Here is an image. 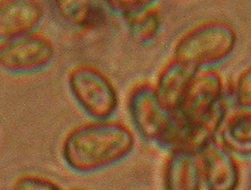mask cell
Here are the masks:
<instances>
[{"label": "cell", "instance_id": "6da1fadb", "mask_svg": "<svg viewBox=\"0 0 251 190\" xmlns=\"http://www.w3.org/2000/svg\"><path fill=\"white\" fill-rule=\"evenodd\" d=\"M135 144L133 132L121 121L93 120L74 128L65 137L62 157L80 175L105 170L127 158Z\"/></svg>", "mask_w": 251, "mask_h": 190}, {"label": "cell", "instance_id": "7a4b0ae2", "mask_svg": "<svg viewBox=\"0 0 251 190\" xmlns=\"http://www.w3.org/2000/svg\"><path fill=\"white\" fill-rule=\"evenodd\" d=\"M236 44V31L229 23L211 20L184 34L175 46L173 58L195 70L209 69L229 57Z\"/></svg>", "mask_w": 251, "mask_h": 190}, {"label": "cell", "instance_id": "3957f363", "mask_svg": "<svg viewBox=\"0 0 251 190\" xmlns=\"http://www.w3.org/2000/svg\"><path fill=\"white\" fill-rule=\"evenodd\" d=\"M223 95L220 74L210 68L199 69L190 80L177 112L195 126H222L226 115Z\"/></svg>", "mask_w": 251, "mask_h": 190}, {"label": "cell", "instance_id": "277c9868", "mask_svg": "<svg viewBox=\"0 0 251 190\" xmlns=\"http://www.w3.org/2000/svg\"><path fill=\"white\" fill-rule=\"evenodd\" d=\"M68 86L75 101L92 120L112 119L119 106V97L103 71L90 65L75 66L68 75Z\"/></svg>", "mask_w": 251, "mask_h": 190}, {"label": "cell", "instance_id": "5b68a950", "mask_svg": "<svg viewBox=\"0 0 251 190\" xmlns=\"http://www.w3.org/2000/svg\"><path fill=\"white\" fill-rule=\"evenodd\" d=\"M54 43L38 31L0 41V67L14 74L39 72L52 63Z\"/></svg>", "mask_w": 251, "mask_h": 190}, {"label": "cell", "instance_id": "8992f818", "mask_svg": "<svg viewBox=\"0 0 251 190\" xmlns=\"http://www.w3.org/2000/svg\"><path fill=\"white\" fill-rule=\"evenodd\" d=\"M128 109L134 127L148 142L158 145L168 129L175 112L158 100L154 85L147 82L134 86L128 98Z\"/></svg>", "mask_w": 251, "mask_h": 190}, {"label": "cell", "instance_id": "52a82bcc", "mask_svg": "<svg viewBox=\"0 0 251 190\" xmlns=\"http://www.w3.org/2000/svg\"><path fill=\"white\" fill-rule=\"evenodd\" d=\"M198 155L207 190H238L241 180L239 164L222 142L213 140Z\"/></svg>", "mask_w": 251, "mask_h": 190}, {"label": "cell", "instance_id": "ba28073f", "mask_svg": "<svg viewBox=\"0 0 251 190\" xmlns=\"http://www.w3.org/2000/svg\"><path fill=\"white\" fill-rule=\"evenodd\" d=\"M43 17L44 8L38 1H0V41L36 31Z\"/></svg>", "mask_w": 251, "mask_h": 190}, {"label": "cell", "instance_id": "9c48e42d", "mask_svg": "<svg viewBox=\"0 0 251 190\" xmlns=\"http://www.w3.org/2000/svg\"><path fill=\"white\" fill-rule=\"evenodd\" d=\"M202 174L198 154L170 152L164 170V190H201Z\"/></svg>", "mask_w": 251, "mask_h": 190}, {"label": "cell", "instance_id": "30bf717a", "mask_svg": "<svg viewBox=\"0 0 251 190\" xmlns=\"http://www.w3.org/2000/svg\"><path fill=\"white\" fill-rule=\"evenodd\" d=\"M196 71L174 58L163 68L154 88L158 100L166 109L170 112L178 110Z\"/></svg>", "mask_w": 251, "mask_h": 190}, {"label": "cell", "instance_id": "8fae6325", "mask_svg": "<svg viewBox=\"0 0 251 190\" xmlns=\"http://www.w3.org/2000/svg\"><path fill=\"white\" fill-rule=\"evenodd\" d=\"M57 16L68 25L77 30L91 31L101 27L107 18L105 2L98 1L53 2Z\"/></svg>", "mask_w": 251, "mask_h": 190}, {"label": "cell", "instance_id": "7c38bea8", "mask_svg": "<svg viewBox=\"0 0 251 190\" xmlns=\"http://www.w3.org/2000/svg\"><path fill=\"white\" fill-rule=\"evenodd\" d=\"M223 124L222 145L233 155L251 158V110L233 114Z\"/></svg>", "mask_w": 251, "mask_h": 190}, {"label": "cell", "instance_id": "4fadbf2b", "mask_svg": "<svg viewBox=\"0 0 251 190\" xmlns=\"http://www.w3.org/2000/svg\"><path fill=\"white\" fill-rule=\"evenodd\" d=\"M125 21L134 41L141 45L152 43L159 35L162 26L158 2L153 1L150 6Z\"/></svg>", "mask_w": 251, "mask_h": 190}, {"label": "cell", "instance_id": "5bb4252c", "mask_svg": "<svg viewBox=\"0 0 251 190\" xmlns=\"http://www.w3.org/2000/svg\"><path fill=\"white\" fill-rule=\"evenodd\" d=\"M236 103L245 109H251V66L244 70L236 80L234 87Z\"/></svg>", "mask_w": 251, "mask_h": 190}, {"label": "cell", "instance_id": "9a60e30c", "mask_svg": "<svg viewBox=\"0 0 251 190\" xmlns=\"http://www.w3.org/2000/svg\"><path fill=\"white\" fill-rule=\"evenodd\" d=\"M12 190H63L57 184L38 175L20 177L13 184Z\"/></svg>", "mask_w": 251, "mask_h": 190}]
</instances>
